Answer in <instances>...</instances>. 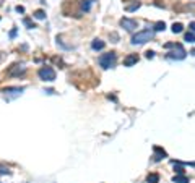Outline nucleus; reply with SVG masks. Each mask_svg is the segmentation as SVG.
Here are the masks:
<instances>
[{
	"label": "nucleus",
	"mask_w": 195,
	"mask_h": 183,
	"mask_svg": "<svg viewBox=\"0 0 195 183\" xmlns=\"http://www.w3.org/2000/svg\"><path fill=\"white\" fill-rule=\"evenodd\" d=\"M150 39H153V31H151V29H143V31H138L137 34H133L132 44L133 45L145 44V42H148Z\"/></svg>",
	"instance_id": "f257e3e1"
},
{
	"label": "nucleus",
	"mask_w": 195,
	"mask_h": 183,
	"mask_svg": "<svg viewBox=\"0 0 195 183\" xmlns=\"http://www.w3.org/2000/svg\"><path fill=\"white\" fill-rule=\"evenodd\" d=\"M116 58H117V55H116V52H107V53H103L99 57V66H103V68H112L114 66V63H116Z\"/></svg>",
	"instance_id": "f03ea898"
},
{
	"label": "nucleus",
	"mask_w": 195,
	"mask_h": 183,
	"mask_svg": "<svg viewBox=\"0 0 195 183\" xmlns=\"http://www.w3.org/2000/svg\"><path fill=\"white\" fill-rule=\"evenodd\" d=\"M37 75H39V78H41L42 81H47V83L55 80V71L52 66H41L39 71H37Z\"/></svg>",
	"instance_id": "7ed1b4c3"
},
{
	"label": "nucleus",
	"mask_w": 195,
	"mask_h": 183,
	"mask_svg": "<svg viewBox=\"0 0 195 183\" xmlns=\"http://www.w3.org/2000/svg\"><path fill=\"white\" fill-rule=\"evenodd\" d=\"M185 55H187V52L182 47V44H174V50L167 53V58H172V60H184Z\"/></svg>",
	"instance_id": "20e7f679"
},
{
	"label": "nucleus",
	"mask_w": 195,
	"mask_h": 183,
	"mask_svg": "<svg viewBox=\"0 0 195 183\" xmlns=\"http://www.w3.org/2000/svg\"><path fill=\"white\" fill-rule=\"evenodd\" d=\"M25 73H26V66L23 63H15V65H12L7 70V75L8 76H21V75H25Z\"/></svg>",
	"instance_id": "39448f33"
},
{
	"label": "nucleus",
	"mask_w": 195,
	"mask_h": 183,
	"mask_svg": "<svg viewBox=\"0 0 195 183\" xmlns=\"http://www.w3.org/2000/svg\"><path fill=\"white\" fill-rule=\"evenodd\" d=\"M121 26L125 28L127 31H133L135 28H138V23L135 20H130V18H122L121 20Z\"/></svg>",
	"instance_id": "423d86ee"
},
{
	"label": "nucleus",
	"mask_w": 195,
	"mask_h": 183,
	"mask_svg": "<svg viewBox=\"0 0 195 183\" xmlns=\"http://www.w3.org/2000/svg\"><path fill=\"white\" fill-rule=\"evenodd\" d=\"M138 62V55L137 53H130L124 58V66H133Z\"/></svg>",
	"instance_id": "0eeeda50"
},
{
	"label": "nucleus",
	"mask_w": 195,
	"mask_h": 183,
	"mask_svg": "<svg viewBox=\"0 0 195 183\" xmlns=\"http://www.w3.org/2000/svg\"><path fill=\"white\" fill-rule=\"evenodd\" d=\"M153 151H154V160H156V162H158V160H161V159H164V157H167L166 151L161 149V147L154 146V147H153Z\"/></svg>",
	"instance_id": "6e6552de"
},
{
	"label": "nucleus",
	"mask_w": 195,
	"mask_h": 183,
	"mask_svg": "<svg viewBox=\"0 0 195 183\" xmlns=\"http://www.w3.org/2000/svg\"><path fill=\"white\" fill-rule=\"evenodd\" d=\"M104 47H106V42L101 41V39H94V41L91 42V49L93 50H103Z\"/></svg>",
	"instance_id": "1a4fd4ad"
},
{
	"label": "nucleus",
	"mask_w": 195,
	"mask_h": 183,
	"mask_svg": "<svg viewBox=\"0 0 195 183\" xmlns=\"http://www.w3.org/2000/svg\"><path fill=\"white\" fill-rule=\"evenodd\" d=\"M80 10L81 12H90L91 10V0H81L80 2Z\"/></svg>",
	"instance_id": "9d476101"
},
{
	"label": "nucleus",
	"mask_w": 195,
	"mask_h": 183,
	"mask_svg": "<svg viewBox=\"0 0 195 183\" xmlns=\"http://www.w3.org/2000/svg\"><path fill=\"white\" fill-rule=\"evenodd\" d=\"M140 7H141L140 2H133V3H130V5H125V10H127V12H135V10H138Z\"/></svg>",
	"instance_id": "9b49d317"
},
{
	"label": "nucleus",
	"mask_w": 195,
	"mask_h": 183,
	"mask_svg": "<svg viewBox=\"0 0 195 183\" xmlns=\"http://www.w3.org/2000/svg\"><path fill=\"white\" fill-rule=\"evenodd\" d=\"M174 183H189V178H187L185 175H176L174 178H172Z\"/></svg>",
	"instance_id": "f8f14e48"
},
{
	"label": "nucleus",
	"mask_w": 195,
	"mask_h": 183,
	"mask_svg": "<svg viewBox=\"0 0 195 183\" xmlns=\"http://www.w3.org/2000/svg\"><path fill=\"white\" fill-rule=\"evenodd\" d=\"M146 182L148 183H158L159 182V175L158 173H150L148 177H146Z\"/></svg>",
	"instance_id": "ddd939ff"
},
{
	"label": "nucleus",
	"mask_w": 195,
	"mask_h": 183,
	"mask_svg": "<svg viewBox=\"0 0 195 183\" xmlns=\"http://www.w3.org/2000/svg\"><path fill=\"white\" fill-rule=\"evenodd\" d=\"M182 31H184L182 23H174V25H172V33L174 34H179V33H182Z\"/></svg>",
	"instance_id": "4468645a"
},
{
	"label": "nucleus",
	"mask_w": 195,
	"mask_h": 183,
	"mask_svg": "<svg viewBox=\"0 0 195 183\" xmlns=\"http://www.w3.org/2000/svg\"><path fill=\"white\" fill-rule=\"evenodd\" d=\"M25 91V88H12V86H8V88H3V93H23Z\"/></svg>",
	"instance_id": "2eb2a0df"
},
{
	"label": "nucleus",
	"mask_w": 195,
	"mask_h": 183,
	"mask_svg": "<svg viewBox=\"0 0 195 183\" xmlns=\"http://www.w3.org/2000/svg\"><path fill=\"white\" fill-rule=\"evenodd\" d=\"M166 29V25H164V21H158L156 25H154V31H164Z\"/></svg>",
	"instance_id": "dca6fc26"
},
{
	"label": "nucleus",
	"mask_w": 195,
	"mask_h": 183,
	"mask_svg": "<svg viewBox=\"0 0 195 183\" xmlns=\"http://www.w3.org/2000/svg\"><path fill=\"white\" fill-rule=\"evenodd\" d=\"M181 10H187V12H190V13H195V2H192V3H187L184 8Z\"/></svg>",
	"instance_id": "f3484780"
},
{
	"label": "nucleus",
	"mask_w": 195,
	"mask_h": 183,
	"mask_svg": "<svg viewBox=\"0 0 195 183\" xmlns=\"http://www.w3.org/2000/svg\"><path fill=\"white\" fill-rule=\"evenodd\" d=\"M34 18H37V20H44V18H46V13L42 12V10H36V12H34Z\"/></svg>",
	"instance_id": "a211bd4d"
},
{
	"label": "nucleus",
	"mask_w": 195,
	"mask_h": 183,
	"mask_svg": "<svg viewBox=\"0 0 195 183\" xmlns=\"http://www.w3.org/2000/svg\"><path fill=\"white\" fill-rule=\"evenodd\" d=\"M184 39H185L187 42H195V34H194V33H190V31H189V33L185 34V37H184Z\"/></svg>",
	"instance_id": "6ab92c4d"
},
{
	"label": "nucleus",
	"mask_w": 195,
	"mask_h": 183,
	"mask_svg": "<svg viewBox=\"0 0 195 183\" xmlns=\"http://www.w3.org/2000/svg\"><path fill=\"white\" fill-rule=\"evenodd\" d=\"M0 173L5 175V173H10V169L7 165H3V164H0Z\"/></svg>",
	"instance_id": "aec40b11"
},
{
	"label": "nucleus",
	"mask_w": 195,
	"mask_h": 183,
	"mask_svg": "<svg viewBox=\"0 0 195 183\" xmlns=\"http://www.w3.org/2000/svg\"><path fill=\"white\" fill-rule=\"evenodd\" d=\"M23 23H25V25L28 26L29 29H31V28H34V25L31 23V20H28V18H25V20H23Z\"/></svg>",
	"instance_id": "412c9836"
},
{
	"label": "nucleus",
	"mask_w": 195,
	"mask_h": 183,
	"mask_svg": "<svg viewBox=\"0 0 195 183\" xmlns=\"http://www.w3.org/2000/svg\"><path fill=\"white\" fill-rule=\"evenodd\" d=\"M145 57L146 58H153L154 57V52H153V50H148V52H145Z\"/></svg>",
	"instance_id": "4be33fe9"
},
{
	"label": "nucleus",
	"mask_w": 195,
	"mask_h": 183,
	"mask_svg": "<svg viewBox=\"0 0 195 183\" xmlns=\"http://www.w3.org/2000/svg\"><path fill=\"white\" fill-rule=\"evenodd\" d=\"M189 29H190V33H194V34H195V21L189 23Z\"/></svg>",
	"instance_id": "5701e85b"
},
{
	"label": "nucleus",
	"mask_w": 195,
	"mask_h": 183,
	"mask_svg": "<svg viewBox=\"0 0 195 183\" xmlns=\"http://www.w3.org/2000/svg\"><path fill=\"white\" fill-rule=\"evenodd\" d=\"M111 36H112V39H114V41H112V42H117V41H119V36H117L116 33H112Z\"/></svg>",
	"instance_id": "b1692460"
},
{
	"label": "nucleus",
	"mask_w": 195,
	"mask_h": 183,
	"mask_svg": "<svg viewBox=\"0 0 195 183\" xmlns=\"http://www.w3.org/2000/svg\"><path fill=\"white\" fill-rule=\"evenodd\" d=\"M10 36H12V37H15V36H17V29H12V33H10Z\"/></svg>",
	"instance_id": "393cba45"
},
{
	"label": "nucleus",
	"mask_w": 195,
	"mask_h": 183,
	"mask_svg": "<svg viewBox=\"0 0 195 183\" xmlns=\"http://www.w3.org/2000/svg\"><path fill=\"white\" fill-rule=\"evenodd\" d=\"M17 12H20V13H23V12H25V8H23V7H17Z\"/></svg>",
	"instance_id": "a878e982"
},
{
	"label": "nucleus",
	"mask_w": 195,
	"mask_h": 183,
	"mask_svg": "<svg viewBox=\"0 0 195 183\" xmlns=\"http://www.w3.org/2000/svg\"><path fill=\"white\" fill-rule=\"evenodd\" d=\"M190 53H192V55H194V57H195V49H194V50H192V52H190Z\"/></svg>",
	"instance_id": "bb28decb"
},
{
	"label": "nucleus",
	"mask_w": 195,
	"mask_h": 183,
	"mask_svg": "<svg viewBox=\"0 0 195 183\" xmlns=\"http://www.w3.org/2000/svg\"><path fill=\"white\" fill-rule=\"evenodd\" d=\"M2 3H3V0H0V5H2Z\"/></svg>",
	"instance_id": "cd10ccee"
}]
</instances>
